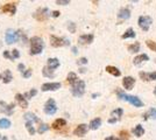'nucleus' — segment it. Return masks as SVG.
Instances as JSON below:
<instances>
[{"mask_svg":"<svg viewBox=\"0 0 156 140\" xmlns=\"http://www.w3.org/2000/svg\"><path fill=\"white\" fill-rule=\"evenodd\" d=\"M61 87H62V84L58 83V82H55V83H44V84H42L41 90L42 91H56Z\"/></svg>","mask_w":156,"mask_h":140,"instance_id":"1a4fd4ad","label":"nucleus"},{"mask_svg":"<svg viewBox=\"0 0 156 140\" xmlns=\"http://www.w3.org/2000/svg\"><path fill=\"white\" fill-rule=\"evenodd\" d=\"M0 12L1 13H5V14H9V15H14L15 12H16V6L14 4H6L4 6L0 8Z\"/></svg>","mask_w":156,"mask_h":140,"instance_id":"9d476101","label":"nucleus"},{"mask_svg":"<svg viewBox=\"0 0 156 140\" xmlns=\"http://www.w3.org/2000/svg\"><path fill=\"white\" fill-rule=\"evenodd\" d=\"M72 53L77 54V47H72Z\"/></svg>","mask_w":156,"mask_h":140,"instance_id":"8fccbe9b","label":"nucleus"},{"mask_svg":"<svg viewBox=\"0 0 156 140\" xmlns=\"http://www.w3.org/2000/svg\"><path fill=\"white\" fill-rule=\"evenodd\" d=\"M20 57V53H19V50L18 49H13L12 50V59H19Z\"/></svg>","mask_w":156,"mask_h":140,"instance_id":"58836bf2","label":"nucleus"},{"mask_svg":"<svg viewBox=\"0 0 156 140\" xmlns=\"http://www.w3.org/2000/svg\"><path fill=\"white\" fill-rule=\"evenodd\" d=\"M117 121H118L117 118H110V119H108V123H110V124H114V123H117Z\"/></svg>","mask_w":156,"mask_h":140,"instance_id":"49530a36","label":"nucleus"},{"mask_svg":"<svg viewBox=\"0 0 156 140\" xmlns=\"http://www.w3.org/2000/svg\"><path fill=\"white\" fill-rule=\"evenodd\" d=\"M117 95H118V98L121 100H126V102H128L130 103L133 106L135 107H142L143 106V102L139 97L136 96H132V95H126L124 91H121V90H118L117 91Z\"/></svg>","mask_w":156,"mask_h":140,"instance_id":"f257e3e1","label":"nucleus"},{"mask_svg":"<svg viewBox=\"0 0 156 140\" xmlns=\"http://www.w3.org/2000/svg\"><path fill=\"white\" fill-rule=\"evenodd\" d=\"M93 39H94V36L92 34H84V35H80L79 36L78 41H79L80 45H90L92 41H93Z\"/></svg>","mask_w":156,"mask_h":140,"instance_id":"dca6fc26","label":"nucleus"},{"mask_svg":"<svg viewBox=\"0 0 156 140\" xmlns=\"http://www.w3.org/2000/svg\"><path fill=\"white\" fill-rule=\"evenodd\" d=\"M15 99H16L18 104H19L22 109L28 107V102H27L26 97H25L23 95H21V93H16V95H15Z\"/></svg>","mask_w":156,"mask_h":140,"instance_id":"a211bd4d","label":"nucleus"},{"mask_svg":"<svg viewBox=\"0 0 156 140\" xmlns=\"http://www.w3.org/2000/svg\"><path fill=\"white\" fill-rule=\"evenodd\" d=\"M56 4L57 5H69L70 4V0H57Z\"/></svg>","mask_w":156,"mask_h":140,"instance_id":"79ce46f5","label":"nucleus"},{"mask_svg":"<svg viewBox=\"0 0 156 140\" xmlns=\"http://www.w3.org/2000/svg\"><path fill=\"white\" fill-rule=\"evenodd\" d=\"M1 78H2V76H1V75H0V80H1Z\"/></svg>","mask_w":156,"mask_h":140,"instance_id":"5fc2aeb1","label":"nucleus"},{"mask_svg":"<svg viewBox=\"0 0 156 140\" xmlns=\"http://www.w3.org/2000/svg\"><path fill=\"white\" fill-rule=\"evenodd\" d=\"M50 16V11L48 8H39L35 14H34V18L39 21H44Z\"/></svg>","mask_w":156,"mask_h":140,"instance_id":"6e6552de","label":"nucleus"},{"mask_svg":"<svg viewBox=\"0 0 156 140\" xmlns=\"http://www.w3.org/2000/svg\"><path fill=\"white\" fill-rule=\"evenodd\" d=\"M140 47H141L140 43H139V42H135V43L128 46V50H129V53H137V52L140 50Z\"/></svg>","mask_w":156,"mask_h":140,"instance_id":"7c9ffc66","label":"nucleus"},{"mask_svg":"<svg viewBox=\"0 0 156 140\" xmlns=\"http://www.w3.org/2000/svg\"><path fill=\"white\" fill-rule=\"evenodd\" d=\"M149 118H151V119H156V109L155 107H150L148 112L143 113V120H148Z\"/></svg>","mask_w":156,"mask_h":140,"instance_id":"aec40b11","label":"nucleus"},{"mask_svg":"<svg viewBox=\"0 0 156 140\" xmlns=\"http://www.w3.org/2000/svg\"><path fill=\"white\" fill-rule=\"evenodd\" d=\"M42 74H43V76H46V77H49V78H52L55 75H54V70H51L50 68L46 66V67L43 68V70H42Z\"/></svg>","mask_w":156,"mask_h":140,"instance_id":"c85d7f7f","label":"nucleus"},{"mask_svg":"<svg viewBox=\"0 0 156 140\" xmlns=\"http://www.w3.org/2000/svg\"><path fill=\"white\" fill-rule=\"evenodd\" d=\"M56 111H57V106H56L55 100L52 98H49L44 104V112L49 116H52V114L56 113Z\"/></svg>","mask_w":156,"mask_h":140,"instance_id":"0eeeda50","label":"nucleus"},{"mask_svg":"<svg viewBox=\"0 0 156 140\" xmlns=\"http://www.w3.org/2000/svg\"><path fill=\"white\" fill-rule=\"evenodd\" d=\"M155 62H156V60H155Z\"/></svg>","mask_w":156,"mask_h":140,"instance_id":"6e6d98bb","label":"nucleus"},{"mask_svg":"<svg viewBox=\"0 0 156 140\" xmlns=\"http://www.w3.org/2000/svg\"><path fill=\"white\" fill-rule=\"evenodd\" d=\"M66 81H68V83L69 84H71V85H73L76 82H78V77L77 75L75 73H69V75H68V77H66Z\"/></svg>","mask_w":156,"mask_h":140,"instance_id":"cd10ccee","label":"nucleus"},{"mask_svg":"<svg viewBox=\"0 0 156 140\" xmlns=\"http://www.w3.org/2000/svg\"><path fill=\"white\" fill-rule=\"evenodd\" d=\"M1 140H8V139H7V137H2V138H1Z\"/></svg>","mask_w":156,"mask_h":140,"instance_id":"603ef678","label":"nucleus"},{"mask_svg":"<svg viewBox=\"0 0 156 140\" xmlns=\"http://www.w3.org/2000/svg\"><path fill=\"white\" fill-rule=\"evenodd\" d=\"M59 14H61V13H59L58 11H54V12H52L51 15H52V16H54V18H57V16H59Z\"/></svg>","mask_w":156,"mask_h":140,"instance_id":"a18cd8bd","label":"nucleus"},{"mask_svg":"<svg viewBox=\"0 0 156 140\" xmlns=\"http://www.w3.org/2000/svg\"><path fill=\"white\" fill-rule=\"evenodd\" d=\"M36 93H37V90H36V89H32L30 91L23 93V96L26 97V99H27V98L29 99V98H32V97H34V96H36Z\"/></svg>","mask_w":156,"mask_h":140,"instance_id":"72a5a7b5","label":"nucleus"},{"mask_svg":"<svg viewBox=\"0 0 156 140\" xmlns=\"http://www.w3.org/2000/svg\"><path fill=\"white\" fill-rule=\"evenodd\" d=\"M26 128L27 131H28V133L30 134V135H34L35 132H36L34 126H33V123H30V121H26Z\"/></svg>","mask_w":156,"mask_h":140,"instance_id":"473e14b6","label":"nucleus"},{"mask_svg":"<svg viewBox=\"0 0 156 140\" xmlns=\"http://www.w3.org/2000/svg\"><path fill=\"white\" fill-rule=\"evenodd\" d=\"M50 45L52 47H62V46H68L70 45V41L68 39H64V38H58V36H55V35H51L50 36Z\"/></svg>","mask_w":156,"mask_h":140,"instance_id":"423d86ee","label":"nucleus"},{"mask_svg":"<svg viewBox=\"0 0 156 140\" xmlns=\"http://www.w3.org/2000/svg\"><path fill=\"white\" fill-rule=\"evenodd\" d=\"M137 23H139V27L142 29L143 32H147L149 29L150 25L153 23V19L150 18L149 15H142V16L139 18Z\"/></svg>","mask_w":156,"mask_h":140,"instance_id":"20e7f679","label":"nucleus"},{"mask_svg":"<svg viewBox=\"0 0 156 140\" xmlns=\"http://www.w3.org/2000/svg\"><path fill=\"white\" fill-rule=\"evenodd\" d=\"M100 125H101V119H100V118H94V119L91 120L89 127H90L91 130H97V128L100 127Z\"/></svg>","mask_w":156,"mask_h":140,"instance_id":"393cba45","label":"nucleus"},{"mask_svg":"<svg viewBox=\"0 0 156 140\" xmlns=\"http://www.w3.org/2000/svg\"><path fill=\"white\" fill-rule=\"evenodd\" d=\"M44 47L43 40L39 36H34L30 39V55H37L41 54Z\"/></svg>","mask_w":156,"mask_h":140,"instance_id":"f03ea898","label":"nucleus"},{"mask_svg":"<svg viewBox=\"0 0 156 140\" xmlns=\"http://www.w3.org/2000/svg\"><path fill=\"white\" fill-rule=\"evenodd\" d=\"M154 95H155V96H156V88H155V89H154Z\"/></svg>","mask_w":156,"mask_h":140,"instance_id":"864d4df0","label":"nucleus"},{"mask_svg":"<svg viewBox=\"0 0 156 140\" xmlns=\"http://www.w3.org/2000/svg\"><path fill=\"white\" fill-rule=\"evenodd\" d=\"M120 140H128V132L127 131L120 132Z\"/></svg>","mask_w":156,"mask_h":140,"instance_id":"4c0bfd02","label":"nucleus"},{"mask_svg":"<svg viewBox=\"0 0 156 140\" xmlns=\"http://www.w3.org/2000/svg\"><path fill=\"white\" fill-rule=\"evenodd\" d=\"M147 61H149V56L147 54H141V55H137L136 57H134L133 64L134 66H140V64H142Z\"/></svg>","mask_w":156,"mask_h":140,"instance_id":"2eb2a0df","label":"nucleus"},{"mask_svg":"<svg viewBox=\"0 0 156 140\" xmlns=\"http://www.w3.org/2000/svg\"><path fill=\"white\" fill-rule=\"evenodd\" d=\"M11 127V121L6 118L0 119V128H9Z\"/></svg>","mask_w":156,"mask_h":140,"instance_id":"2f4dec72","label":"nucleus"},{"mask_svg":"<svg viewBox=\"0 0 156 140\" xmlns=\"http://www.w3.org/2000/svg\"><path fill=\"white\" fill-rule=\"evenodd\" d=\"M146 45H147V47L149 48L150 50L156 52V42H154V41H151V40H147L146 41Z\"/></svg>","mask_w":156,"mask_h":140,"instance_id":"f704fd0d","label":"nucleus"},{"mask_svg":"<svg viewBox=\"0 0 156 140\" xmlns=\"http://www.w3.org/2000/svg\"><path fill=\"white\" fill-rule=\"evenodd\" d=\"M18 69H19V71H21V73H25V64L23 63H20L19 66H18Z\"/></svg>","mask_w":156,"mask_h":140,"instance_id":"c03bdc74","label":"nucleus"},{"mask_svg":"<svg viewBox=\"0 0 156 140\" xmlns=\"http://www.w3.org/2000/svg\"><path fill=\"white\" fill-rule=\"evenodd\" d=\"M124 113V110L122 109H115V110H113L112 112H111V116H112V118H117L119 119L121 116Z\"/></svg>","mask_w":156,"mask_h":140,"instance_id":"c756f323","label":"nucleus"},{"mask_svg":"<svg viewBox=\"0 0 156 140\" xmlns=\"http://www.w3.org/2000/svg\"><path fill=\"white\" fill-rule=\"evenodd\" d=\"M98 96H99V93H93V95H92V98H96Z\"/></svg>","mask_w":156,"mask_h":140,"instance_id":"3c124183","label":"nucleus"},{"mask_svg":"<svg viewBox=\"0 0 156 140\" xmlns=\"http://www.w3.org/2000/svg\"><path fill=\"white\" fill-rule=\"evenodd\" d=\"M122 85L126 90H132L135 85V78L132 76H126L122 80Z\"/></svg>","mask_w":156,"mask_h":140,"instance_id":"9b49d317","label":"nucleus"},{"mask_svg":"<svg viewBox=\"0 0 156 140\" xmlns=\"http://www.w3.org/2000/svg\"><path fill=\"white\" fill-rule=\"evenodd\" d=\"M133 134L137 137V138H140V137H142L143 134H144V128H143L142 125H136V126L133 128Z\"/></svg>","mask_w":156,"mask_h":140,"instance_id":"5701e85b","label":"nucleus"},{"mask_svg":"<svg viewBox=\"0 0 156 140\" xmlns=\"http://www.w3.org/2000/svg\"><path fill=\"white\" fill-rule=\"evenodd\" d=\"M141 80L142 81H148V82H151V81H155L156 80V71H151V73H141L139 74Z\"/></svg>","mask_w":156,"mask_h":140,"instance_id":"f3484780","label":"nucleus"},{"mask_svg":"<svg viewBox=\"0 0 156 140\" xmlns=\"http://www.w3.org/2000/svg\"><path fill=\"white\" fill-rule=\"evenodd\" d=\"M49 130V125H47V124H41L39 127V130H37V132H39L40 134L44 133V132H47Z\"/></svg>","mask_w":156,"mask_h":140,"instance_id":"c9c22d12","label":"nucleus"},{"mask_svg":"<svg viewBox=\"0 0 156 140\" xmlns=\"http://www.w3.org/2000/svg\"><path fill=\"white\" fill-rule=\"evenodd\" d=\"M12 80H13V76H12L11 70H5V71H4V75H2L1 81H2L4 83H9Z\"/></svg>","mask_w":156,"mask_h":140,"instance_id":"a878e982","label":"nucleus"},{"mask_svg":"<svg viewBox=\"0 0 156 140\" xmlns=\"http://www.w3.org/2000/svg\"><path fill=\"white\" fill-rule=\"evenodd\" d=\"M135 35H136V34H135V32H134V29H133V28H128V29L122 34L121 38H122L124 40H126V39H134Z\"/></svg>","mask_w":156,"mask_h":140,"instance_id":"b1692460","label":"nucleus"},{"mask_svg":"<svg viewBox=\"0 0 156 140\" xmlns=\"http://www.w3.org/2000/svg\"><path fill=\"white\" fill-rule=\"evenodd\" d=\"M0 105H1V110L5 112L6 114H8V116H11V114L13 113V110H14V106H15V104L14 103H11V104H6L5 102H0Z\"/></svg>","mask_w":156,"mask_h":140,"instance_id":"f8f14e48","label":"nucleus"},{"mask_svg":"<svg viewBox=\"0 0 156 140\" xmlns=\"http://www.w3.org/2000/svg\"><path fill=\"white\" fill-rule=\"evenodd\" d=\"M23 118L26 119V121H30V123H34V121H39V118L36 117V114L32 113V112H27V113H25Z\"/></svg>","mask_w":156,"mask_h":140,"instance_id":"bb28decb","label":"nucleus"},{"mask_svg":"<svg viewBox=\"0 0 156 140\" xmlns=\"http://www.w3.org/2000/svg\"><path fill=\"white\" fill-rule=\"evenodd\" d=\"M71 92L75 97H82L85 92V82L82 80H78L73 85H71Z\"/></svg>","mask_w":156,"mask_h":140,"instance_id":"7ed1b4c3","label":"nucleus"},{"mask_svg":"<svg viewBox=\"0 0 156 140\" xmlns=\"http://www.w3.org/2000/svg\"><path fill=\"white\" fill-rule=\"evenodd\" d=\"M78 66H82V64H87V59L86 57H80L79 60L77 61Z\"/></svg>","mask_w":156,"mask_h":140,"instance_id":"ea45409f","label":"nucleus"},{"mask_svg":"<svg viewBox=\"0 0 156 140\" xmlns=\"http://www.w3.org/2000/svg\"><path fill=\"white\" fill-rule=\"evenodd\" d=\"M65 125H66V120L62 119V118H58V119L54 120V123H52L51 127L54 128V130H59V128L64 127Z\"/></svg>","mask_w":156,"mask_h":140,"instance_id":"6ab92c4d","label":"nucleus"},{"mask_svg":"<svg viewBox=\"0 0 156 140\" xmlns=\"http://www.w3.org/2000/svg\"><path fill=\"white\" fill-rule=\"evenodd\" d=\"M105 140H120L119 138H115V137H108V138H106Z\"/></svg>","mask_w":156,"mask_h":140,"instance_id":"de8ad7c7","label":"nucleus"},{"mask_svg":"<svg viewBox=\"0 0 156 140\" xmlns=\"http://www.w3.org/2000/svg\"><path fill=\"white\" fill-rule=\"evenodd\" d=\"M4 57L9 59V60H13V59H12V55L9 54V52H8V50H5V52H4Z\"/></svg>","mask_w":156,"mask_h":140,"instance_id":"37998d69","label":"nucleus"},{"mask_svg":"<svg viewBox=\"0 0 156 140\" xmlns=\"http://www.w3.org/2000/svg\"><path fill=\"white\" fill-rule=\"evenodd\" d=\"M87 125L86 124H80V125H78L76 128H75V131H73V134L75 135H77V137H83L85 135V133L87 132Z\"/></svg>","mask_w":156,"mask_h":140,"instance_id":"4468645a","label":"nucleus"},{"mask_svg":"<svg viewBox=\"0 0 156 140\" xmlns=\"http://www.w3.org/2000/svg\"><path fill=\"white\" fill-rule=\"evenodd\" d=\"M47 66L50 68L51 70H55V69H57L59 67V60L58 59H55V57L54 59H49Z\"/></svg>","mask_w":156,"mask_h":140,"instance_id":"412c9836","label":"nucleus"},{"mask_svg":"<svg viewBox=\"0 0 156 140\" xmlns=\"http://www.w3.org/2000/svg\"><path fill=\"white\" fill-rule=\"evenodd\" d=\"M18 40H19V32H15L13 29H7L5 34V41L7 45L15 43Z\"/></svg>","mask_w":156,"mask_h":140,"instance_id":"39448f33","label":"nucleus"},{"mask_svg":"<svg viewBox=\"0 0 156 140\" xmlns=\"http://www.w3.org/2000/svg\"><path fill=\"white\" fill-rule=\"evenodd\" d=\"M106 71L108 74H111V75H113V76H115V77H119L121 75V71L118 68L113 67V66H107L106 67Z\"/></svg>","mask_w":156,"mask_h":140,"instance_id":"4be33fe9","label":"nucleus"},{"mask_svg":"<svg viewBox=\"0 0 156 140\" xmlns=\"http://www.w3.org/2000/svg\"><path fill=\"white\" fill-rule=\"evenodd\" d=\"M129 18H130V11L128 8L124 7V8H121V9L119 11V13H118V19L120 21H125V20H127V19H129Z\"/></svg>","mask_w":156,"mask_h":140,"instance_id":"ddd939ff","label":"nucleus"},{"mask_svg":"<svg viewBox=\"0 0 156 140\" xmlns=\"http://www.w3.org/2000/svg\"><path fill=\"white\" fill-rule=\"evenodd\" d=\"M79 73H82V74L86 73V69H85V68H80V69H79Z\"/></svg>","mask_w":156,"mask_h":140,"instance_id":"09e8293b","label":"nucleus"},{"mask_svg":"<svg viewBox=\"0 0 156 140\" xmlns=\"http://www.w3.org/2000/svg\"><path fill=\"white\" fill-rule=\"evenodd\" d=\"M22 76H23L25 78L30 77V76H32V69H27V70H25V73L22 74Z\"/></svg>","mask_w":156,"mask_h":140,"instance_id":"a19ab883","label":"nucleus"},{"mask_svg":"<svg viewBox=\"0 0 156 140\" xmlns=\"http://www.w3.org/2000/svg\"><path fill=\"white\" fill-rule=\"evenodd\" d=\"M68 29H69V32H70V33H75V32H76V25H75L73 22H69V25H68Z\"/></svg>","mask_w":156,"mask_h":140,"instance_id":"e433bc0d","label":"nucleus"}]
</instances>
